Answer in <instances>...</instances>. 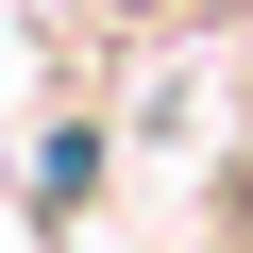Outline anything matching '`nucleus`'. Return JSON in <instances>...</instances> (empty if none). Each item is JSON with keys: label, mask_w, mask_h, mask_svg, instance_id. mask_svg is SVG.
Listing matches in <instances>:
<instances>
[{"label": "nucleus", "mask_w": 253, "mask_h": 253, "mask_svg": "<svg viewBox=\"0 0 253 253\" xmlns=\"http://www.w3.org/2000/svg\"><path fill=\"white\" fill-rule=\"evenodd\" d=\"M84 186H101V118H51V135L17 152V203H34V219H68Z\"/></svg>", "instance_id": "1"}]
</instances>
